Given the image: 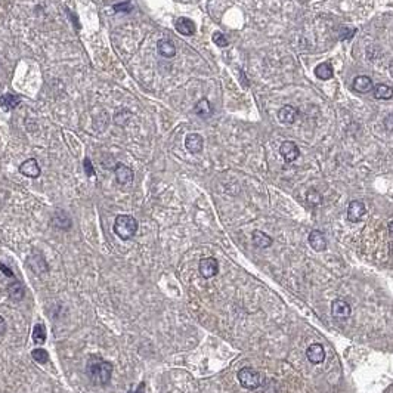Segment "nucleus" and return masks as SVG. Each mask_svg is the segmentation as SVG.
<instances>
[{"instance_id":"30","label":"nucleus","mask_w":393,"mask_h":393,"mask_svg":"<svg viewBox=\"0 0 393 393\" xmlns=\"http://www.w3.org/2000/svg\"><path fill=\"white\" fill-rule=\"evenodd\" d=\"M0 271H2V274H3L5 277H8V278H12V280H17V278H15V274H14V271H12L9 266H6L5 263H0Z\"/></svg>"},{"instance_id":"5","label":"nucleus","mask_w":393,"mask_h":393,"mask_svg":"<svg viewBox=\"0 0 393 393\" xmlns=\"http://www.w3.org/2000/svg\"><path fill=\"white\" fill-rule=\"evenodd\" d=\"M27 263H28L30 269H31L33 272H36L37 275H42V274H45V272L49 271L48 262H46V259H45V256H43L42 253H33V254L28 257Z\"/></svg>"},{"instance_id":"34","label":"nucleus","mask_w":393,"mask_h":393,"mask_svg":"<svg viewBox=\"0 0 393 393\" xmlns=\"http://www.w3.org/2000/svg\"><path fill=\"white\" fill-rule=\"evenodd\" d=\"M240 76H241V79H243V82H241V83H243V86H244V87H249V86H250V83H249V80L246 79V76H244V71H243V70H240Z\"/></svg>"},{"instance_id":"25","label":"nucleus","mask_w":393,"mask_h":393,"mask_svg":"<svg viewBox=\"0 0 393 393\" xmlns=\"http://www.w3.org/2000/svg\"><path fill=\"white\" fill-rule=\"evenodd\" d=\"M46 327L42 324V322H39V324H36L34 325V328H33V334H31V338H33V341L37 344V346H42V344H45V341H46Z\"/></svg>"},{"instance_id":"29","label":"nucleus","mask_w":393,"mask_h":393,"mask_svg":"<svg viewBox=\"0 0 393 393\" xmlns=\"http://www.w3.org/2000/svg\"><path fill=\"white\" fill-rule=\"evenodd\" d=\"M84 164H83V167H84V171H86V174L89 176V177H92V176H95V168H93V164L90 163V160L89 158H84V161H83Z\"/></svg>"},{"instance_id":"21","label":"nucleus","mask_w":393,"mask_h":393,"mask_svg":"<svg viewBox=\"0 0 393 393\" xmlns=\"http://www.w3.org/2000/svg\"><path fill=\"white\" fill-rule=\"evenodd\" d=\"M372 95L375 99H383V101H387V99H392L393 98V89L384 83H380L377 86H374L372 89Z\"/></svg>"},{"instance_id":"3","label":"nucleus","mask_w":393,"mask_h":393,"mask_svg":"<svg viewBox=\"0 0 393 393\" xmlns=\"http://www.w3.org/2000/svg\"><path fill=\"white\" fill-rule=\"evenodd\" d=\"M238 381H240V384L244 389L253 390V389H257L262 384V375L256 369L246 366V368L240 369V372H238Z\"/></svg>"},{"instance_id":"24","label":"nucleus","mask_w":393,"mask_h":393,"mask_svg":"<svg viewBox=\"0 0 393 393\" xmlns=\"http://www.w3.org/2000/svg\"><path fill=\"white\" fill-rule=\"evenodd\" d=\"M315 76L319 80H330L334 76V70H333L330 62H322L315 68Z\"/></svg>"},{"instance_id":"23","label":"nucleus","mask_w":393,"mask_h":393,"mask_svg":"<svg viewBox=\"0 0 393 393\" xmlns=\"http://www.w3.org/2000/svg\"><path fill=\"white\" fill-rule=\"evenodd\" d=\"M272 243H274V240L268 234H265L262 231H254L253 232V244L256 247H259V249H268V247L272 246Z\"/></svg>"},{"instance_id":"19","label":"nucleus","mask_w":393,"mask_h":393,"mask_svg":"<svg viewBox=\"0 0 393 393\" xmlns=\"http://www.w3.org/2000/svg\"><path fill=\"white\" fill-rule=\"evenodd\" d=\"M157 51L164 58H173L176 55V46L170 39H161L157 43Z\"/></svg>"},{"instance_id":"1","label":"nucleus","mask_w":393,"mask_h":393,"mask_svg":"<svg viewBox=\"0 0 393 393\" xmlns=\"http://www.w3.org/2000/svg\"><path fill=\"white\" fill-rule=\"evenodd\" d=\"M112 364L99 355H90L86 364V375L93 386H107L112 377Z\"/></svg>"},{"instance_id":"20","label":"nucleus","mask_w":393,"mask_h":393,"mask_svg":"<svg viewBox=\"0 0 393 393\" xmlns=\"http://www.w3.org/2000/svg\"><path fill=\"white\" fill-rule=\"evenodd\" d=\"M194 112H195L196 115L203 117V118H209V117L213 114V107H212V104H210L209 99L203 98V99H200L198 102L195 104V107H194Z\"/></svg>"},{"instance_id":"8","label":"nucleus","mask_w":393,"mask_h":393,"mask_svg":"<svg viewBox=\"0 0 393 393\" xmlns=\"http://www.w3.org/2000/svg\"><path fill=\"white\" fill-rule=\"evenodd\" d=\"M185 146L189 152L192 154H198L203 151V146H204V139L201 135L198 133H189L185 139Z\"/></svg>"},{"instance_id":"6","label":"nucleus","mask_w":393,"mask_h":393,"mask_svg":"<svg viewBox=\"0 0 393 393\" xmlns=\"http://www.w3.org/2000/svg\"><path fill=\"white\" fill-rule=\"evenodd\" d=\"M51 225L56 229H61V231H68L71 228V218L67 215V212L64 210H58L52 215V219H51Z\"/></svg>"},{"instance_id":"27","label":"nucleus","mask_w":393,"mask_h":393,"mask_svg":"<svg viewBox=\"0 0 393 393\" xmlns=\"http://www.w3.org/2000/svg\"><path fill=\"white\" fill-rule=\"evenodd\" d=\"M31 356H33V359H34L36 362H39V364H46V362H49V353H48V350H45V349H42V347L34 349V350L31 352Z\"/></svg>"},{"instance_id":"22","label":"nucleus","mask_w":393,"mask_h":393,"mask_svg":"<svg viewBox=\"0 0 393 393\" xmlns=\"http://www.w3.org/2000/svg\"><path fill=\"white\" fill-rule=\"evenodd\" d=\"M21 102V96L18 95H14V93H6L3 96H0V104H2L3 110L6 111H11V110H15Z\"/></svg>"},{"instance_id":"10","label":"nucleus","mask_w":393,"mask_h":393,"mask_svg":"<svg viewBox=\"0 0 393 393\" xmlns=\"http://www.w3.org/2000/svg\"><path fill=\"white\" fill-rule=\"evenodd\" d=\"M306 358L309 359L310 364H321V362H324V359H325V350H324L322 344H319V343L310 344L306 349Z\"/></svg>"},{"instance_id":"14","label":"nucleus","mask_w":393,"mask_h":393,"mask_svg":"<svg viewBox=\"0 0 393 393\" xmlns=\"http://www.w3.org/2000/svg\"><path fill=\"white\" fill-rule=\"evenodd\" d=\"M297 117H299V111L291 105H285L278 111V120L282 124H293L296 123Z\"/></svg>"},{"instance_id":"12","label":"nucleus","mask_w":393,"mask_h":393,"mask_svg":"<svg viewBox=\"0 0 393 393\" xmlns=\"http://www.w3.org/2000/svg\"><path fill=\"white\" fill-rule=\"evenodd\" d=\"M331 312H333V315H334L336 318L343 319V318L350 316V313H352V308H350V305H349L347 302H344V300H341V299H337V300H334V302L331 303Z\"/></svg>"},{"instance_id":"18","label":"nucleus","mask_w":393,"mask_h":393,"mask_svg":"<svg viewBox=\"0 0 393 393\" xmlns=\"http://www.w3.org/2000/svg\"><path fill=\"white\" fill-rule=\"evenodd\" d=\"M8 294L14 302H21L26 296L24 284L20 280H14V282L8 285Z\"/></svg>"},{"instance_id":"28","label":"nucleus","mask_w":393,"mask_h":393,"mask_svg":"<svg viewBox=\"0 0 393 393\" xmlns=\"http://www.w3.org/2000/svg\"><path fill=\"white\" fill-rule=\"evenodd\" d=\"M213 42L216 43V46L219 48H226L228 46V39L225 37V34H222L221 31H216L213 34Z\"/></svg>"},{"instance_id":"9","label":"nucleus","mask_w":393,"mask_h":393,"mask_svg":"<svg viewBox=\"0 0 393 393\" xmlns=\"http://www.w3.org/2000/svg\"><path fill=\"white\" fill-rule=\"evenodd\" d=\"M114 171H115V179H117V182H118L120 185H127V183H130V182L133 180V177H135L133 170H132L130 167H127L126 164H121V163H118V164L115 166Z\"/></svg>"},{"instance_id":"31","label":"nucleus","mask_w":393,"mask_h":393,"mask_svg":"<svg viewBox=\"0 0 393 393\" xmlns=\"http://www.w3.org/2000/svg\"><path fill=\"white\" fill-rule=\"evenodd\" d=\"M114 9H115L117 12H130V9H132V5H129V3L126 2V3L115 5V6H114Z\"/></svg>"},{"instance_id":"7","label":"nucleus","mask_w":393,"mask_h":393,"mask_svg":"<svg viewBox=\"0 0 393 393\" xmlns=\"http://www.w3.org/2000/svg\"><path fill=\"white\" fill-rule=\"evenodd\" d=\"M280 152L282 155V158L285 160V163H293L297 160L300 151H299V146L293 142V140H285L281 148H280Z\"/></svg>"},{"instance_id":"17","label":"nucleus","mask_w":393,"mask_h":393,"mask_svg":"<svg viewBox=\"0 0 393 393\" xmlns=\"http://www.w3.org/2000/svg\"><path fill=\"white\" fill-rule=\"evenodd\" d=\"M174 27H176L177 33H180L183 36H192V34H195V24L189 18H185V17L177 18L176 23H174Z\"/></svg>"},{"instance_id":"32","label":"nucleus","mask_w":393,"mask_h":393,"mask_svg":"<svg viewBox=\"0 0 393 393\" xmlns=\"http://www.w3.org/2000/svg\"><path fill=\"white\" fill-rule=\"evenodd\" d=\"M6 333V321L3 316H0V336H3Z\"/></svg>"},{"instance_id":"26","label":"nucleus","mask_w":393,"mask_h":393,"mask_svg":"<svg viewBox=\"0 0 393 393\" xmlns=\"http://www.w3.org/2000/svg\"><path fill=\"white\" fill-rule=\"evenodd\" d=\"M306 200H308V203H309L310 206L318 207V206L322 204V195H321L316 189L312 188V189H309L308 194H306Z\"/></svg>"},{"instance_id":"16","label":"nucleus","mask_w":393,"mask_h":393,"mask_svg":"<svg viewBox=\"0 0 393 393\" xmlns=\"http://www.w3.org/2000/svg\"><path fill=\"white\" fill-rule=\"evenodd\" d=\"M374 89L372 80L368 76H358L353 80V90L358 93H368Z\"/></svg>"},{"instance_id":"33","label":"nucleus","mask_w":393,"mask_h":393,"mask_svg":"<svg viewBox=\"0 0 393 393\" xmlns=\"http://www.w3.org/2000/svg\"><path fill=\"white\" fill-rule=\"evenodd\" d=\"M127 393H145V383L142 381V383L136 387V390H130V392H127Z\"/></svg>"},{"instance_id":"13","label":"nucleus","mask_w":393,"mask_h":393,"mask_svg":"<svg viewBox=\"0 0 393 393\" xmlns=\"http://www.w3.org/2000/svg\"><path fill=\"white\" fill-rule=\"evenodd\" d=\"M20 171L27 177L36 179L40 176V166L37 164V161L34 158H28L20 166Z\"/></svg>"},{"instance_id":"11","label":"nucleus","mask_w":393,"mask_h":393,"mask_svg":"<svg viewBox=\"0 0 393 393\" xmlns=\"http://www.w3.org/2000/svg\"><path fill=\"white\" fill-rule=\"evenodd\" d=\"M366 209L362 201H352L347 207V221L349 222H358L365 215Z\"/></svg>"},{"instance_id":"35","label":"nucleus","mask_w":393,"mask_h":393,"mask_svg":"<svg viewBox=\"0 0 393 393\" xmlns=\"http://www.w3.org/2000/svg\"><path fill=\"white\" fill-rule=\"evenodd\" d=\"M389 234H390V237H393V221L389 222Z\"/></svg>"},{"instance_id":"4","label":"nucleus","mask_w":393,"mask_h":393,"mask_svg":"<svg viewBox=\"0 0 393 393\" xmlns=\"http://www.w3.org/2000/svg\"><path fill=\"white\" fill-rule=\"evenodd\" d=\"M198 271H200V275L206 280L209 278H213L218 275L219 272V263L215 257H206L200 262L198 265Z\"/></svg>"},{"instance_id":"2","label":"nucleus","mask_w":393,"mask_h":393,"mask_svg":"<svg viewBox=\"0 0 393 393\" xmlns=\"http://www.w3.org/2000/svg\"><path fill=\"white\" fill-rule=\"evenodd\" d=\"M138 221L130 215H118L114 221V232L123 241L133 238L138 232Z\"/></svg>"},{"instance_id":"15","label":"nucleus","mask_w":393,"mask_h":393,"mask_svg":"<svg viewBox=\"0 0 393 393\" xmlns=\"http://www.w3.org/2000/svg\"><path fill=\"white\" fill-rule=\"evenodd\" d=\"M309 244L315 252H324L327 249V240L324 237V234L318 229L310 231L309 234Z\"/></svg>"}]
</instances>
